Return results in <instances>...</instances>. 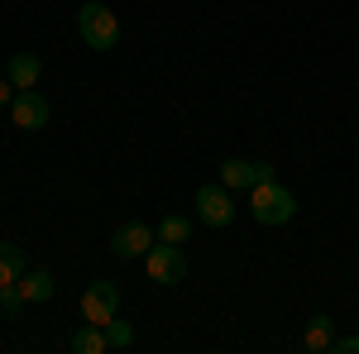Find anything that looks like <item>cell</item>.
Segmentation results:
<instances>
[{
  "label": "cell",
  "mask_w": 359,
  "mask_h": 354,
  "mask_svg": "<svg viewBox=\"0 0 359 354\" xmlns=\"http://www.w3.org/2000/svg\"><path fill=\"white\" fill-rule=\"evenodd\" d=\"M115 311H120V287L115 282H91L82 292V316L91 326H106Z\"/></svg>",
  "instance_id": "cell-8"
},
{
  "label": "cell",
  "mask_w": 359,
  "mask_h": 354,
  "mask_svg": "<svg viewBox=\"0 0 359 354\" xmlns=\"http://www.w3.org/2000/svg\"><path fill=\"white\" fill-rule=\"evenodd\" d=\"M249 216L259 220V225H287V220L297 216V196L283 187V182H259V187H249Z\"/></svg>",
  "instance_id": "cell-2"
},
{
  "label": "cell",
  "mask_w": 359,
  "mask_h": 354,
  "mask_svg": "<svg viewBox=\"0 0 359 354\" xmlns=\"http://www.w3.org/2000/svg\"><path fill=\"white\" fill-rule=\"evenodd\" d=\"M158 240H168V245H187V240H192V220L187 216H163Z\"/></svg>",
  "instance_id": "cell-14"
},
{
  "label": "cell",
  "mask_w": 359,
  "mask_h": 354,
  "mask_svg": "<svg viewBox=\"0 0 359 354\" xmlns=\"http://www.w3.org/2000/svg\"><path fill=\"white\" fill-rule=\"evenodd\" d=\"M278 172L269 158H225L221 163V182L230 191H249V187H259V182H273Z\"/></svg>",
  "instance_id": "cell-5"
},
{
  "label": "cell",
  "mask_w": 359,
  "mask_h": 354,
  "mask_svg": "<svg viewBox=\"0 0 359 354\" xmlns=\"http://www.w3.org/2000/svg\"><path fill=\"white\" fill-rule=\"evenodd\" d=\"M72 350H77V354H106V350H111V340H106V326H91V321H86V326L72 335Z\"/></svg>",
  "instance_id": "cell-12"
},
{
  "label": "cell",
  "mask_w": 359,
  "mask_h": 354,
  "mask_svg": "<svg viewBox=\"0 0 359 354\" xmlns=\"http://www.w3.org/2000/svg\"><path fill=\"white\" fill-rule=\"evenodd\" d=\"M144 268H149V282H158V287H177L182 278H187V259H182V245H158L144 254Z\"/></svg>",
  "instance_id": "cell-3"
},
{
  "label": "cell",
  "mask_w": 359,
  "mask_h": 354,
  "mask_svg": "<svg viewBox=\"0 0 359 354\" xmlns=\"http://www.w3.org/2000/svg\"><path fill=\"white\" fill-rule=\"evenodd\" d=\"M20 292H25V301H48V297H53V273L25 268V278H20Z\"/></svg>",
  "instance_id": "cell-11"
},
{
  "label": "cell",
  "mask_w": 359,
  "mask_h": 354,
  "mask_svg": "<svg viewBox=\"0 0 359 354\" xmlns=\"http://www.w3.org/2000/svg\"><path fill=\"white\" fill-rule=\"evenodd\" d=\"M15 91H20V86L10 82V77H0V106H10V101H15Z\"/></svg>",
  "instance_id": "cell-18"
},
{
  "label": "cell",
  "mask_w": 359,
  "mask_h": 354,
  "mask_svg": "<svg viewBox=\"0 0 359 354\" xmlns=\"http://www.w3.org/2000/svg\"><path fill=\"white\" fill-rule=\"evenodd\" d=\"M10 82L20 86V91H29V86H39V77H43V62L34 53H15L10 57V72H5Z\"/></svg>",
  "instance_id": "cell-9"
},
{
  "label": "cell",
  "mask_w": 359,
  "mask_h": 354,
  "mask_svg": "<svg viewBox=\"0 0 359 354\" xmlns=\"http://www.w3.org/2000/svg\"><path fill=\"white\" fill-rule=\"evenodd\" d=\"M331 340H335V326H331V316H311V326H306L302 345H306L311 354H321V350H331Z\"/></svg>",
  "instance_id": "cell-13"
},
{
  "label": "cell",
  "mask_w": 359,
  "mask_h": 354,
  "mask_svg": "<svg viewBox=\"0 0 359 354\" xmlns=\"http://www.w3.org/2000/svg\"><path fill=\"white\" fill-rule=\"evenodd\" d=\"M154 245H158V230H149L144 220H130V225H120L111 235V254L125 259V264H130V259H144Z\"/></svg>",
  "instance_id": "cell-6"
},
{
  "label": "cell",
  "mask_w": 359,
  "mask_h": 354,
  "mask_svg": "<svg viewBox=\"0 0 359 354\" xmlns=\"http://www.w3.org/2000/svg\"><path fill=\"white\" fill-rule=\"evenodd\" d=\"M77 34H82V43L91 53H111L115 43H120V20L111 15V5L86 0L82 10H77Z\"/></svg>",
  "instance_id": "cell-1"
},
{
  "label": "cell",
  "mask_w": 359,
  "mask_h": 354,
  "mask_svg": "<svg viewBox=\"0 0 359 354\" xmlns=\"http://www.w3.org/2000/svg\"><path fill=\"white\" fill-rule=\"evenodd\" d=\"M106 340H111V350H130V345H135V326H130V321H106Z\"/></svg>",
  "instance_id": "cell-15"
},
{
  "label": "cell",
  "mask_w": 359,
  "mask_h": 354,
  "mask_svg": "<svg viewBox=\"0 0 359 354\" xmlns=\"http://www.w3.org/2000/svg\"><path fill=\"white\" fill-rule=\"evenodd\" d=\"M335 354H359V335H340V340H331Z\"/></svg>",
  "instance_id": "cell-17"
},
{
  "label": "cell",
  "mask_w": 359,
  "mask_h": 354,
  "mask_svg": "<svg viewBox=\"0 0 359 354\" xmlns=\"http://www.w3.org/2000/svg\"><path fill=\"white\" fill-rule=\"evenodd\" d=\"M20 306H25V292H20V282L0 287V311H20Z\"/></svg>",
  "instance_id": "cell-16"
},
{
  "label": "cell",
  "mask_w": 359,
  "mask_h": 354,
  "mask_svg": "<svg viewBox=\"0 0 359 354\" xmlns=\"http://www.w3.org/2000/svg\"><path fill=\"white\" fill-rule=\"evenodd\" d=\"M25 249L10 245V240H0V287H10V282H20L25 278Z\"/></svg>",
  "instance_id": "cell-10"
},
{
  "label": "cell",
  "mask_w": 359,
  "mask_h": 354,
  "mask_svg": "<svg viewBox=\"0 0 359 354\" xmlns=\"http://www.w3.org/2000/svg\"><path fill=\"white\" fill-rule=\"evenodd\" d=\"M196 220L211 225V230H225L235 220V191L225 187V182H206V187L196 191Z\"/></svg>",
  "instance_id": "cell-4"
},
{
  "label": "cell",
  "mask_w": 359,
  "mask_h": 354,
  "mask_svg": "<svg viewBox=\"0 0 359 354\" xmlns=\"http://www.w3.org/2000/svg\"><path fill=\"white\" fill-rule=\"evenodd\" d=\"M10 115H15V130H43L48 125V115H53V106H48V96L43 91H15V101H10Z\"/></svg>",
  "instance_id": "cell-7"
}]
</instances>
